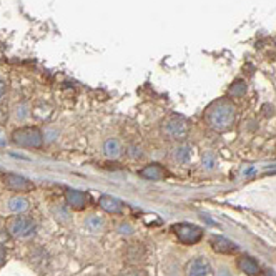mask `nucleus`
<instances>
[{
	"label": "nucleus",
	"instance_id": "obj_8",
	"mask_svg": "<svg viewBox=\"0 0 276 276\" xmlns=\"http://www.w3.org/2000/svg\"><path fill=\"white\" fill-rule=\"evenodd\" d=\"M187 276H213V270L210 266L208 259L205 258L191 259L187 266Z\"/></svg>",
	"mask_w": 276,
	"mask_h": 276
},
{
	"label": "nucleus",
	"instance_id": "obj_3",
	"mask_svg": "<svg viewBox=\"0 0 276 276\" xmlns=\"http://www.w3.org/2000/svg\"><path fill=\"white\" fill-rule=\"evenodd\" d=\"M7 232L17 240H27L35 234V223L28 216H12L7 221Z\"/></svg>",
	"mask_w": 276,
	"mask_h": 276
},
{
	"label": "nucleus",
	"instance_id": "obj_5",
	"mask_svg": "<svg viewBox=\"0 0 276 276\" xmlns=\"http://www.w3.org/2000/svg\"><path fill=\"white\" fill-rule=\"evenodd\" d=\"M173 232H175L176 238L183 243V245H195L203 238V230L196 225L191 223H178L173 226Z\"/></svg>",
	"mask_w": 276,
	"mask_h": 276
},
{
	"label": "nucleus",
	"instance_id": "obj_2",
	"mask_svg": "<svg viewBox=\"0 0 276 276\" xmlns=\"http://www.w3.org/2000/svg\"><path fill=\"white\" fill-rule=\"evenodd\" d=\"M12 142L23 148H40L43 145V133L37 127H22L12 133Z\"/></svg>",
	"mask_w": 276,
	"mask_h": 276
},
{
	"label": "nucleus",
	"instance_id": "obj_14",
	"mask_svg": "<svg viewBox=\"0 0 276 276\" xmlns=\"http://www.w3.org/2000/svg\"><path fill=\"white\" fill-rule=\"evenodd\" d=\"M9 210L14 213H23L25 210H28V201L22 196H14L9 200Z\"/></svg>",
	"mask_w": 276,
	"mask_h": 276
},
{
	"label": "nucleus",
	"instance_id": "obj_10",
	"mask_svg": "<svg viewBox=\"0 0 276 276\" xmlns=\"http://www.w3.org/2000/svg\"><path fill=\"white\" fill-rule=\"evenodd\" d=\"M98 205L104 212L110 213V215H122L123 213V205L120 200H117L112 195H102L98 198Z\"/></svg>",
	"mask_w": 276,
	"mask_h": 276
},
{
	"label": "nucleus",
	"instance_id": "obj_20",
	"mask_svg": "<svg viewBox=\"0 0 276 276\" xmlns=\"http://www.w3.org/2000/svg\"><path fill=\"white\" fill-rule=\"evenodd\" d=\"M5 93H7V84L0 78V100L5 97Z\"/></svg>",
	"mask_w": 276,
	"mask_h": 276
},
{
	"label": "nucleus",
	"instance_id": "obj_15",
	"mask_svg": "<svg viewBox=\"0 0 276 276\" xmlns=\"http://www.w3.org/2000/svg\"><path fill=\"white\" fill-rule=\"evenodd\" d=\"M228 93L234 98H240L246 93V82L245 80H234L233 85L230 86Z\"/></svg>",
	"mask_w": 276,
	"mask_h": 276
},
{
	"label": "nucleus",
	"instance_id": "obj_12",
	"mask_svg": "<svg viewBox=\"0 0 276 276\" xmlns=\"http://www.w3.org/2000/svg\"><path fill=\"white\" fill-rule=\"evenodd\" d=\"M236 266L240 271H243V273H246L250 276H255L259 273V265L251 256H248V255H243V256L238 258Z\"/></svg>",
	"mask_w": 276,
	"mask_h": 276
},
{
	"label": "nucleus",
	"instance_id": "obj_18",
	"mask_svg": "<svg viewBox=\"0 0 276 276\" xmlns=\"http://www.w3.org/2000/svg\"><path fill=\"white\" fill-rule=\"evenodd\" d=\"M175 158L178 160V162H181V163H187L188 158H190V148H188L187 145L178 147L175 150Z\"/></svg>",
	"mask_w": 276,
	"mask_h": 276
},
{
	"label": "nucleus",
	"instance_id": "obj_21",
	"mask_svg": "<svg viewBox=\"0 0 276 276\" xmlns=\"http://www.w3.org/2000/svg\"><path fill=\"white\" fill-rule=\"evenodd\" d=\"M125 276H147V273L143 270H131Z\"/></svg>",
	"mask_w": 276,
	"mask_h": 276
},
{
	"label": "nucleus",
	"instance_id": "obj_6",
	"mask_svg": "<svg viewBox=\"0 0 276 276\" xmlns=\"http://www.w3.org/2000/svg\"><path fill=\"white\" fill-rule=\"evenodd\" d=\"M3 183L14 193H28L35 188V185L30 180H27L22 175H15V173H7L5 178H3Z\"/></svg>",
	"mask_w": 276,
	"mask_h": 276
},
{
	"label": "nucleus",
	"instance_id": "obj_25",
	"mask_svg": "<svg viewBox=\"0 0 276 276\" xmlns=\"http://www.w3.org/2000/svg\"><path fill=\"white\" fill-rule=\"evenodd\" d=\"M263 276H276V275H275V273H273V271H271V270H266L265 273H263Z\"/></svg>",
	"mask_w": 276,
	"mask_h": 276
},
{
	"label": "nucleus",
	"instance_id": "obj_7",
	"mask_svg": "<svg viewBox=\"0 0 276 276\" xmlns=\"http://www.w3.org/2000/svg\"><path fill=\"white\" fill-rule=\"evenodd\" d=\"M65 198H67V205L72 210H84L90 203V196L84 191L75 190V188H68L65 191Z\"/></svg>",
	"mask_w": 276,
	"mask_h": 276
},
{
	"label": "nucleus",
	"instance_id": "obj_4",
	"mask_svg": "<svg viewBox=\"0 0 276 276\" xmlns=\"http://www.w3.org/2000/svg\"><path fill=\"white\" fill-rule=\"evenodd\" d=\"M163 135L170 140H185L188 135V123L183 117H170L163 123Z\"/></svg>",
	"mask_w": 276,
	"mask_h": 276
},
{
	"label": "nucleus",
	"instance_id": "obj_17",
	"mask_svg": "<svg viewBox=\"0 0 276 276\" xmlns=\"http://www.w3.org/2000/svg\"><path fill=\"white\" fill-rule=\"evenodd\" d=\"M85 225L90 232H100V230L104 228V221H102V218H98V216H90L88 220L85 221Z\"/></svg>",
	"mask_w": 276,
	"mask_h": 276
},
{
	"label": "nucleus",
	"instance_id": "obj_13",
	"mask_svg": "<svg viewBox=\"0 0 276 276\" xmlns=\"http://www.w3.org/2000/svg\"><path fill=\"white\" fill-rule=\"evenodd\" d=\"M104 153L108 158H118L122 155V145L117 138H108L104 143Z\"/></svg>",
	"mask_w": 276,
	"mask_h": 276
},
{
	"label": "nucleus",
	"instance_id": "obj_1",
	"mask_svg": "<svg viewBox=\"0 0 276 276\" xmlns=\"http://www.w3.org/2000/svg\"><path fill=\"white\" fill-rule=\"evenodd\" d=\"M205 118L212 130L215 131H228L233 127L234 118H236V108L230 100L221 98V100L213 102L205 112Z\"/></svg>",
	"mask_w": 276,
	"mask_h": 276
},
{
	"label": "nucleus",
	"instance_id": "obj_22",
	"mask_svg": "<svg viewBox=\"0 0 276 276\" xmlns=\"http://www.w3.org/2000/svg\"><path fill=\"white\" fill-rule=\"evenodd\" d=\"M5 258H7V253H5V248H3L2 245H0V266L5 263Z\"/></svg>",
	"mask_w": 276,
	"mask_h": 276
},
{
	"label": "nucleus",
	"instance_id": "obj_24",
	"mask_svg": "<svg viewBox=\"0 0 276 276\" xmlns=\"http://www.w3.org/2000/svg\"><path fill=\"white\" fill-rule=\"evenodd\" d=\"M263 108L268 110V112H266V117H270V115H273V112H275V108H273V106H270V105H265V106H263Z\"/></svg>",
	"mask_w": 276,
	"mask_h": 276
},
{
	"label": "nucleus",
	"instance_id": "obj_19",
	"mask_svg": "<svg viewBox=\"0 0 276 276\" xmlns=\"http://www.w3.org/2000/svg\"><path fill=\"white\" fill-rule=\"evenodd\" d=\"M203 165H205L207 168H213V165H215V156H213L212 153L205 155V156H203Z\"/></svg>",
	"mask_w": 276,
	"mask_h": 276
},
{
	"label": "nucleus",
	"instance_id": "obj_11",
	"mask_svg": "<svg viewBox=\"0 0 276 276\" xmlns=\"http://www.w3.org/2000/svg\"><path fill=\"white\" fill-rule=\"evenodd\" d=\"M210 245H212V248L215 251H218V253H223V255H232L238 250V246L234 245L233 241L226 240V238H223V236H212Z\"/></svg>",
	"mask_w": 276,
	"mask_h": 276
},
{
	"label": "nucleus",
	"instance_id": "obj_23",
	"mask_svg": "<svg viewBox=\"0 0 276 276\" xmlns=\"http://www.w3.org/2000/svg\"><path fill=\"white\" fill-rule=\"evenodd\" d=\"M120 233L122 234H130L131 233V226L130 225H122L120 226Z\"/></svg>",
	"mask_w": 276,
	"mask_h": 276
},
{
	"label": "nucleus",
	"instance_id": "obj_16",
	"mask_svg": "<svg viewBox=\"0 0 276 276\" xmlns=\"http://www.w3.org/2000/svg\"><path fill=\"white\" fill-rule=\"evenodd\" d=\"M68 205L65 207V205H59V207L53 208V216H55L57 221H60V223H67L70 220V212H68Z\"/></svg>",
	"mask_w": 276,
	"mask_h": 276
},
{
	"label": "nucleus",
	"instance_id": "obj_9",
	"mask_svg": "<svg viewBox=\"0 0 276 276\" xmlns=\"http://www.w3.org/2000/svg\"><path fill=\"white\" fill-rule=\"evenodd\" d=\"M140 176L145 180H151V181H160V180H165L168 176V171L165 170L160 163H150L147 167H143L140 170Z\"/></svg>",
	"mask_w": 276,
	"mask_h": 276
}]
</instances>
